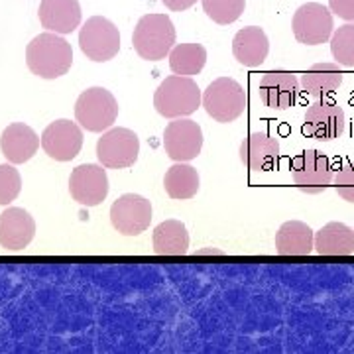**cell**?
Segmentation results:
<instances>
[{"label":"cell","instance_id":"6da1fadb","mask_svg":"<svg viewBox=\"0 0 354 354\" xmlns=\"http://www.w3.org/2000/svg\"><path fill=\"white\" fill-rule=\"evenodd\" d=\"M26 64L34 75L41 79H59L73 65L71 44L59 34L44 32L32 39L26 48Z\"/></svg>","mask_w":354,"mask_h":354},{"label":"cell","instance_id":"7a4b0ae2","mask_svg":"<svg viewBox=\"0 0 354 354\" xmlns=\"http://www.w3.org/2000/svg\"><path fill=\"white\" fill-rule=\"evenodd\" d=\"M199 85L185 75H169L160 83L153 95V109L164 118H185L201 106Z\"/></svg>","mask_w":354,"mask_h":354},{"label":"cell","instance_id":"3957f363","mask_svg":"<svg viewBox=\"0 0 354 354\" xmlns=\"http://www.w3.org/2000/svg\"><path fill=\"white\" fill-rule=\"evenodd\" d=\"M176 44V26L167 14H146L138 20L132 34V46L142 59L160 62Z\"/></svg>","mask_w":354,"mask_h":354},{"label":"cell","instance_id":"277c9868","mask_svg":"<svg viewBox=\"0 0 354 354\" xmlns=\"http://www.w3.org/2000/svg\"><path fill=\"white\" fill-rule=\"evenodd\" d=\"M203 109L216 122H234L246 109V93L239 81L230 77L215 79L203 91Z\"/></svg>","mask_w":354,"mask_h":354},{"label":"cell","instance_id":"5b68a950","mask_svg":"<svg viewBox=\"0 0 354 354\" xmlns=\"http://www.w3.org/2000/svg\"><path fill=\"white\" fill-rule=\"evenodd\" d=\"M116 116H118V102L109 88H87L79 95L75 102L77 122L88 132H104L113 128Z\"/></svg>","mask_w":354,"mask_h":354},{"label":"cell","instance_id":"8992f818","mask_svg":"<svg viewBox=\"0 0 354 354\" xmlns=\"http://www.w3.org/2000/svg\"><path fill=\"white\" fill-rule=\"evenodd\" d=\"M79 48L91 62H111L120 51V32L109 18L93 16L79 32Z\"/></svg>","mask_w":354,"mask_h":354},{"label":"cell","instance_id":"52a82bcc","mask_svg":"<svg viewBox=\"0 0 354 354\" xmlns=\"http://www.w3.org/2000/svg\"><path fill=\"white\" fill-rule=\"evenodd\" d=\"M333 177L329 158L319 150H305L291 162V179L305 195L325 193L333 185Z\"/></svg>","mask_w":354,"mask_h":354},{"label":"cell","instance_id":"ba28073f","mask_svg":"<svg viewBox=\"0 0 354 354\" xmlns=\"http://www.w3.org/2000/svg\"><path fill=\"white\" fill-rule=\"evenodd\" d=\"M140 138L130 128H109L97 142V158L104 167L124 169L138 162Z\"/></svg>","mask_w":354,"mask_h":354},{"label":"cell","instance_id":"9c48e42d","mask_svg":"<svg viewBox=\"0 0 354 354\" xmlns=\"http://www.w3.org/2000/svg\"><path fill=\"white\" fill-rule=\"evenodd\" d=\"M293 36L304 46H321L333 36V12L319 2H307L293 14Z\"/></svg>","mask_w":354,"mask_h":354},{"label":"cell","instance_id":"30bf717a","mask_svg":"<svg viewBox=\"0 0 354 354\" xmlns=\"http://www.w3.org/2000/svg\"><path fill=\"white\" fill-rule=\"evenodd\" d=\"M111 223L122 236H138L152 223V203L142 195L127 193L113 203Z\"/></svg>","mask_w":354,"mask_h":354},{"label":"cell","instance_id":"8fae6325","mask_svg":"<svg viewBox=\"0 0 354 354\" xmlns=\"http://www.w3.org/2000/svg\"><path fill=\"white\" fill-rule=\"evenodd\" d=\"M165 153L174 162H191L203 150L201 127L189 118H174L164 132Z\"/></svg>","mask_w":354,"mask_h":354},{"label":"cell","instance_id":"7c38bea8","mask_svg":"<svg viewBox=\"0 0 354 354\" xmlns=\"http://www.w3.org/2000/svg\"><path fill=\"white\" fill-rule=\"evenodd\" d=\"M41 148L55 162H71L75 160L83 148V130L79 122L71 120H55L41 134Z\"/></svg>","mask_w":354,"mask_h":354},{"label":"cell","instance_id":"4fadbf2b","mask_svg":"<svg viewBox=\"0 0 354 354\" xmlns=\"http://www.w3.org/2000/svg\"><path fill=\"white\" fill-rule=\"evenodd\" d=\"M104 165H77L69 177V193L83 207H97L109 195V176Z\"/></svg>","mask_w":354,"mask_h":354},{"label":"cell","instance_id":"5bb4252c","mask_svg":"<svg viewBox=\"0 0 354 354\" xmlns=\"http://www.w3.org/2000/svg\"><path fill=\"white\" fill-rule=\"evenodd\" d=\"M304 132L319 142H330L344 132V111L337 102L315 101L307 106Z\"/></svg>","mask_w":354,"mask_h":354},{"label":"cell","instance_id":"9a60e30c","mask_svg":"<svg viewBox=\"0 0 354 354\" xmlns=\"http://www.w3.org/2000/svg\"><path fill=\"white\" fill-rule=\"evenodd\" d=\"M36 236V221L26 209L8 207L0 215V246L6 250H24Z\"/></svg>","mask_w":354,"mask_h":354},{"label":"cell","instance_id":"2e32d148","mask_svg":"<svg viewBox=\"0 0 354 354\" xmlns=\"http://www.w3.org/2000/svg\"><path fill=\"white\" fill-rule=\"evenodd\" d=\"M258 91L266 106L274 111H286L297 101L301 83L297 81V77L288 71H270L262 77Z\"/></svg>","mask_w":354,"mask_h":354},{"label":"cell","instance_id":"e0dca14e","mask_svg":"<svg viewBox=\"0 0 354 354\" xmlns=\"http://www.w3.org/2000/svg\"><path fill=\"white\" fill-rule=\"evenodd\" d=\"M239 153L250 171H272L278 164L279 142L268 132H252L242 140Z\"/></svg>","mask_w":354,"mask_h":354},{"label":"cell","instance_id":"ac0fdd59","mask_svg":"<svg viewBox=\"0 0 354 354\" xmlns=\"http://www.w3.org/2000/svg\"><path fill=\"white\" fill-rule=\"evenodd\" d=\"M38 148V134L34 132V128H30L24 122H14L10 127H6L0 136L2 156L14 165L30 162L36 156Z\"/></svg>","mask_w":354,"mask_h":354},{"label":"cell","instance_id":"d6986e66","mask_svg":"<svg viewBox=\"0 0 354 354\" xmlns=\"http://www.w3.org/2000/svg\"><path fill=\"white\" fill-rule=\"evenodd\" d=\"M39 22L53 34H71L81 24V4L79 0H41Z\"/></svg>","mask_w":354,"mask_h":354},{"label":"cell","instance_id":"ffe728a7","mask_svg":"<svg viewBox=\"0 0 354 354\" xmlns=\"http://www.w3.org/2000/svg\"><path fill=\"white\" fill-rule=\"evenodd\" d=\"M232 53L236 62L244 67H260L270 53V39L266 32L258 26L242 28L232 39Z\"/></svg>","mask_w":354,"mask_h":354},{"label":"cell","instance_id":"44dd1931","mask_svg":"<svg viewBox=\"0 0 354 354\" xmlns=\"http://www.w3.org/2000/svg\"><path fill=\"white\" fill-rule=\"evenodd\" d=\"M276 250L281 256H309L315 250V232L307 223L288 221L276 232Z\"/></svg>","mask_w":354,"mask_h":354},{"label":"cell","instance_id":"7402d4cb","mask_svg":"<svg viewBox=\"0 0 354 354\" xmlns=\"http://www.w3.org/2000/svg\"><path fill=\"white\" fill-rule=\"evenodd\" d=\"M152 244L153 252L160 256H183L189 250L187 227L176 218L164 221L153 228Z\"/></svg>","mask_w":354,"mask_h":354},{"label":"cell","instance_id":"603a6c76","mask_svg":"<svg viewBox=\"0 0 354 354\" xmlns=\"http://www.w3.org/2000/svg\"><path fill=\"white\" fill-rule=\"evenodd\" d=\"M315 252L321 256L354 254V230L344 223H327L315 232Z\"/></svg>","mask_w":354,"mask_h":354},{"label":"cell","instance_id":"cb8c5ba5","mask_svg":"<svg viewBox=\"0 0 354 354\" xmlns=\"http://www.w3.org/2000/svg\"><path fill=\"white\" fill-rule=\"evenodd\" d=\"M342 83V71L339 64H323L311 65L304 75H301V88L309 97L321 99L323 95L335 93L341 87Z\"/></svg>","mask_w":354,"mask_h":354},{"label":"cell","instance_id":"d4e9b609","mask_svg":"<svg viewBox=\"0 0 354 354\" xmlns=\"http://www.w3.org/2000/svg\"><path fill=\"white\" fill-rule=\"evenodd\" d=\"M164 187L165 193L171 199H193L199 187H201V179L195 167H191L187 162H177L176 165H171L164 176Z\"/></svg>","mask_w":354,"mask_h":354},{"label":"cell","instance_id":"484cf974","mask_svg":"<svg viewBox=\"0 0 354 354\" xmlns=\"http://www.w3.org/2000/svg\"><path fill=\"white\" fill-rule=\"evenodd\" d=\"M207 64V50L201 44H177L169 51V67L176 75H199Z\"/></svg>","mask_w":354,"mask_h":354},{"label":"cell","instance_id":"4316f807","mask_svg":"<svg viewBox=\"0 0 354 354\" xmlns=\"http://www.w3.org/2000/svg\"><path fill=\"white\" fill-rule=\"evenodd\" d=\"M205 14L221 26L236 22L244 12L246 0H201Z\"/></svg>","mask_w":354,"mask_h":354},{"label":"cell","instance_id":"83f0119b","mask_svg":"<svg viewBox=\"0 0 354 354\" xmlns=\"http://www.w3.org/2000/svg\"><path fill=\"white\" fill-rule=\"evenodd\" d=\"M330 53L341 67H354V24L341 26L330 36Z\"/></svg>","mask_w":354,"mask_h":354},{"label":"cell","instance_id":"f1b7e54d","mask_svg":"<svg viewBox=\"0 0 354 354\" xmlns=\"http://www.w3.org/2000/svg\"><path fill=\"white\" fill-rule=\"evenodd\" d=\"M22 191V177L14 164L0 165V205H10Z\"/></svg>","mask_w":354,"mask_h":354},{"label":"cell","instance_id":"f546056e","mask_svg":"<svg viewBox=\"0 0 354 354\" xmlns=\"http://www.w3.org/2000/svg\"><path fill=\"white\" fill-rule=\"evenodd\" d=\"M333 187L346 203H354V164L342 165L333 177Z\"/></svg>","mask_w":354,"mask_h":354},{"label":"cell","instance_id":"4dcf8cb0","mask_svg":"<svg viewBox=\"0 0 354 354\" xmlns=\"http://www.w3.org/2000/svg\"><path fill=\"white\" fill-rule=\"evenodd\" d=\"M330 12L346 22H354V0H329Z\"/></svg>","mask_w":354,"mask_h":354},{"label":"cell","instance_id":"1f68e13d","mask_svg":"<svg viewBox=\"0 0 354 354\" xmlns=\"http://www.w3.org/2000/svg\"><path fill=\"white\" fill-rule=\"evenodd\" d=\"M162 2H164L169 10H174V12H183V10L191 8L197 0H162Z\"/></svg>","mask_w":354,"mask_h":354},{"label":"cell","instance_id":"d6a6232c","mask_svg":"<svg viewBox=\"0 0 354 354\" xmlns=\"http://www.w3.org/2000/svg\"><path fill=\"white\" fill-rule=\"evenodd\" d=\"M195 254H199V256H207V254H215V256H223L221 250H216V248H207V250H197Z\"/></svg>","mask_w":354,"mask_h":354}]
</instances>
